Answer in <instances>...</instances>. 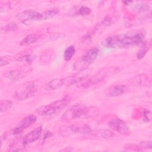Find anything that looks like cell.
Listing matches in <instances>:
<instances>
[{
  "label": "cell",
  "instance_id": "obj_1",
  "mask_svg": "<svg viewBox=\"0 0 152 152\" xmlns=\"http://www.w3.org/2000/svg\"><path fill=\"white\" fill-rule=\"evenodd\" d=\"M144 37V30H135L108 37L102 44L108 48H124L140 44Z\"/></svg>",
  "mask_w": 152,
  "mask_h": 152
},
{
  "label": "cell",
  "instance_id": "obj_2",
  "mask_svg": "<svg viewBox=\"0 0 152 152\" xmlns=\"http://www.w3.org/2000/svg\"><path fill=\"white\" fill-rule=\"evenodd\" d=\"M119 71V68L117 66H112L103 68L86 80L81 84V87L84 88H88L96 85L97 83L102 81L107 77L116 74Z\"/></svg>",
  "mask_w": 152,
  "mask_h": 152
},
{
  "label": "cell",
  "instance_id": "obj_3",
  "mask_svg": "<svg viewBox=\"0 0 152 152\" xmlns=\"http://www.w3.org/2000/svg\"><path fill=\"white\" fill-rule=\"evenodd\" d=\"M69 102L70 98L68 96H65L61 99L38 107L36 109V112L42 116H50L55 114L64 108Z\"/></svg>",
  "mask_w": 152,
  "mask_h": 152
},
{
  "label": "cell",
  "instance_id": "obj_4",
  "mask_svg": "<svg viewBox=\"0 0 152 152\" xmlns=\"http://www.w3.org/2000/svg\"><path fill=\"white\" fill-rule=\"evenodd\" d=\"M99 50L94 47L86 51L73 64V69L80 71L86 69L97 58Z\"/></svg>",
  "mask_w": 152,
  "mask_h": 152
},
{
  "label": "cell",
  "instance_id": "obj_5",
  "mask_svg": "<svg viewBox=\"0 0 152 152\" xmlns=\"http://www.w3.org/2000/svg\"><path fill=\"white\" fill-rule=\"evenodd\" d=\"M88 109L81 104H75L68 109L62 115L61 120L67 122L83 117L87 114Z\"/></svg>",
  "mask_w": 152,
  "mask_h": 152
},
{
  "label": "cell",
  "instance_id": "obj_6",
  "mask_svg": "<svg viewBox=\"0 0 152 152\" xmlns=\"http://www.w3.org/2000/svg\"><path fill=\"white\" fill-rule=\"evenodd\" d=\"M31 69H18L6 71L2 75V81L5 84H11L15 83L29 74Z\"/></svg>",
  "mask_w": 152,
  "mask_h": 152
},
{
  "label": "cell",
  "instance_id": "obj_7",
  "mask_svg": "<svg viewBox=\"0 0 152 152\" xmlns=\"http://www.w3.org/2000/svg\"><path fill=\"white\" fill-rule=\"evenodd\" d=\"M36 92V88L33 82H29L17 90L14 97L18 100H25L33 97Z\"/></svg>",
  "mask_w": 152,
  "mask_h": 152
},
{
  "label": "cell",
  "instance_id": "obj_8",
  "mask_svg": "<svg viewBox=\"0 0 152 152\" xmlns=\"http://www.w3.org/2000/svg\"><path fill=\"white\" fill-rule=\"evenodd\" d=\"M108 126L114 131L123 135H129L131 134V130L128 125L119 118L115 117L111 119L108 122Z\"/></svg>",
  "mask_w": 152,
  "mask_h": 152
},
{
  "label": "cell",
  "instance_id": "obj_9",
  "mask_svg": "<svg viewBox=\"0 0 152 152\" xmlns=\"http://www.w3.org/2000/svg\"><path fill=\"white\" fill-rule=\"evenodd\" d=\"M16 18L21 23L28 24L33 21L40 20V13L33 10H27L18 13Z\"/></svg>",
  "mask_w": 152,
  "mask_h": 152
},
{
  "label": "cell",
  "instance_id": "obj_10",
  "mask_svg": "<svg viewBox=\"0 0 152 152\" xmlns=\"http://www.w3.org/2000/svg\"><path fill=\"white\" fill-rule=\"evenodd\" d=\"M89 72L90 70L87 68L86 69L78 71L75 74L65 78H63L64 86H70L85 80L88 77Z\"/></svg>",
  "mask_w": 152,
  "mask_h": 152
},
{
  "label": "cell",
  "instance_id": "obj_11",
  "mask_svg": "<svg viewBox=\"0 0 152 152\" xmlns=\"http://www.w3.org/2000/svg\"><path fill=\"white\" fill-rule=\"evenodd\" d=\"M37 118L34 115H29L25 116L19 122L18 125L12 130L11 134L12 135H18L20 134L24 129L34 124Z\"/></svg>",
  "mask_w": 152,
  "mask_h": 152
},
{
  "label": "cell",
  "instance_id": "obj_12",
  "mask_svg": "<svg viewBox=\"0 0 152 152\" xmlns=\"http://www.w3.org/2000/svg\"><path fill=\"white\" fill-rule=\"evenodd\" d=\"M42 132V126H40L27 133L23 138L22 143L24 145L34 142L40 138Z\"/></svg>",
  "mask_w": 152,
  "mask_h": 152
},
{
  "label": "cell",
  "instance_id": "obj_13",
  "mask_svg": "<svg viewBox=\"0 0 152 152\" xmlns=\"http://www.w3.org/2000/svg\"><path fill=\"white\" fill-rule=\"evenodd\" d=\"M59 133L62 137L69 136L74 134H81V125H67L60 128Z\"/></svg>",
  "mask_w": 152,
  "mask_h": 152
},
{
  "label": "cell",
  "instance_id": "obj_14",
  "mask_svg": "<svg viewBox=\"0 0 152 152\" xmlns=\"http://www.w3.org/2000/svg\"><path fill=\"white\" fill-rule=\"evenodd\" d=\"M150 82L148 75L145 74H141L131 77L128 80V83L135 86H147Z\"/></svg>",
  "mask_w": 152,
  "mask_h": 152
},
{
  "label": "cell",
  "instance_id": "obj_15",
  "mask_svg": "<svg viewBox=\"0 0 152 152\" xmlns=\"http://www.w3.org/2000/svg\"><path fill=\"white\" fill-rule=\"evenodd\" d=\"M126 90V87L125 85L117 84L108 87L105 91V94L109 97H117L124 94Z\"/></svg>",
  "mask_w": 152,
  "mask_h": 152
},
{
  "label": "cell",
  "instance_id": "obj_16",
  "mask_svg": "<svg viewBox=\"0 0 152 152\" xmlns=\"http://www.w3.org/2000/svg\"><path fill=\"white\" fill-rule=\"evenodd\" d=\"M64 86L63 78H54L49 81L45 86L46 90H55Z\"/></svg>",
  "mask_w": 152,
  "mask_h": 152
},
{
  "label": "cell",
  "instance_id": "obj_17",
  "mask_svg": "<svg viewBox=\"0 0 152 152\" xmlns=\"http://www.w3.org/2000/svg\"><path fill=\"white\" fill-rule=\"evenodd\" d=\"M53 56V52L51 49H48L45 51L40 56L39 58V63L42 65H45L48 64L51 59H52V57Z\"/></svg>",
  "mask_w": 152,
  "mask_h": 152
},
{
  "label": "cell",
  "instance_id": "obj_18",
  "mask_svg": "<svg viewBox=\"0 0 152 152\" xmlns=\"http://www.w3.org/2000/svg\"><path fill=\"white\" fill-rule=\"evenodd\" d=\"M39 39V36L36 34H30L26 36L20 42V45L23 46H28L36 43Z\"/></svg>",
  "mask_w": 152,
  "mask_h": 152
},
{
  "label": "cell",
  "instance_id": "obj_19",
  "mask_svg": "<svg viewBox=\"0 0 152 152\" xmlns=\"http://www.w3.org/2000/svg\"><path fill=\"white\" fill-rule=\"evenodd\" d=\"M59 13V10L51 9L40 13V20H49L54 17Z\"/></svg>",
  "mask_w": 152,
  "mask_h": 152
},
{
  "label": "cell",
  "instance_id": "obj_20",
  "mask_svg": "<svg viewBox=\"0 0 152 152\" xmlns=\"http://www.w3.org/2000/svg\"><path fill=\"white\" fill-rule=\"evenodd\" d=\"M94 135L99 138H109L113 136V132L110 129H100L96 131V133L94 134Z\"/></svg>",
  "mask_w": 152,
  "mask_h": 152
},
{
  "label": "cell",
  "instance_id": "obj_21",
  "mask_svg": "<svg viewBox=\"0 0 152 152\" xmlns=\"http://www.w3.org/2000/svg\"><path fill=\"white\" fill-rule=\"evenodd\" d=\"M75 52V49L74 46H68L64 51V59L66 61H69L73 57Z\"/></svg>",
  "mask_w": 152,
  "mask_h": 152
},
{
  "label": "cell",
  "instance_id": "obj_22",
  "mask_svg": "<svg viewBox=\"0 0 152 152\" xmlns=\"http://www.w3.org/2000/svg\"><path fill=\"white\" fill-rule=\"evenodd\" d=\"M12 105V101L10 100H2L0 102V112H5L9 110Z\"/></svg>",
  "mask_w": 152,
  "mask_h": 152
},
{
  "label": "cell",
  "instance_id": "obj_23",
  "mask_svg": "<svg viewBox=\"0 0 152 152\" xmlns=\"http://www.w3.org/2000/svg\"><path fill=\"white\" fill-rule=\"evenodd\" d=\"M148 50V46L147 44H144L141 48L139 49V50L137 52V58L139 59H142L144 58V56L145 55V54L147 53V51Z\"/></svg>",
  "mask_w": 152,
  "mask_h": 152
},
{
  "label": "cell",
  "instance_id": "obj_24",
  "mask_svg": "<svg viewBox=\"0 0 152 152\" xmlns=\"http://www.w3.org/2000/svg\"><path fill=\"white\" fill-rule=\"evenodd\" d=\"M13 59H14V58L11 56H9V55L1 56V59H0L1 66H6V65L11 64L12 62Z\"/></svg>",
  "mask_w": 152,
  "mask_h": 152
},
{
  "label": "cell",
  "instance_id": "obj_25",
  "mask_svg": "<svg viewBox=\"0 0 152 152\" xmlns=\"http://www.w3.org/2000/svg\"><path fill=\"white\" fill-rule=\"evenodd\" d=\"M91 9L86 6H81L78 9L77 12H76L77 14L80 15H87L91 13Z\"/></svg>",
  "mask_w": 152,
  "mask_h": 152
},
{
  "label": "cell",
  "instance_id": "obj_26",
  "mask_svg": "<svg viewBox=\"0 0 152 152\" xmlns=\"http://www.w3.org/2000/svg\"><path fill=\"white\" fill-rule=\"evenodd\" d=\"M151 111L148 109H144L141 112V116L142 120L145 122H149L151 121Z\"/></svg>",
  "mask_w": 152,
  "mask_h": 152
},
{
  "label": "cell",
  "instance_id": "obj_27",
  "mask_svg": "<svg viewBox=\"0 0 152 152\" xmlns=\"http://www.w3.org/2000/svg\"><path fill=\"white\" fill-rule=\"evenodd\" d=\"M138 145L140 151L144 149H150L151 148V141L140 142L139 144H138Z\"/></svg>",
  "mask_w": 152,
  "mask_h": 152
},
{
  "label": "cell",
  "instance_id": "obj_28",
  "mask_svg": "<svg viewBox=\"0 0 152 152\" xmlns=\"http://www.w3.org/2000/svg\"><path fill=\"white\" fill-rule=\"evenodd\" d=\"M18 26L17 25L16 23H8L7 24H6L5 26H4V28H2L4 30V31H14L15 30H16Z\"/></svg>",
  "mask_w": 152,
  "mask_h": 152
},
{
  "label": "cell",
  "instance_id": "obj_29",
  "mask_svg": "<svg viewBox=\"0 0 152 152\" xmlns=\"http://www.w3.org/2000/svg\"><path fill=\"white\" fill-rule=\"evenodd\" d=\"M33 59V56L32 55H31L30 54H25L24 55L18 57L17 59V61L30 62L32 61Z\"/></svg>",
  "mask_w": 152,
  "mask_h": 152
}]
</instances>
